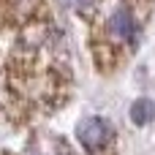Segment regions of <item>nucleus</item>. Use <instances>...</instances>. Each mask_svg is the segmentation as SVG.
I'll return each mask as SVG.
<instances>
[{
  "label": "nucleus",
  "mask_w": 155,
  "mask_h": 155,
  "mask_svg": "<svg viewBox=\"0 0 155 155\" xmlns=\"http://www.w3.org/2000/svg\"><path fill=\"white\" fill-rule=\"evenodd\" d=\"M76 139H79V144H82L84 150L98 153V150H104L106 142L112 139L109 123L101 120V117H87V120L79 123V128H76Z\"/></svg>",
  "instance_id": "nucleus-1"
},
{
  "label": "nucleus",
  "mask_w": 155,
  "mask_h": 155,
  "mask_svg": "<svg viewBox=\"0 0 155 155\" xmlns=\"http://www.w3.org/2000/svg\"><path fill=\"white\" fill-rule=\"evenodd\" d=\"M134 30H136V25H134L131 11L117 8V11L109 16V33H112L114 38H120V41H131V38H134Z\"/></svg>",
  "instance_id": "nucleus-2"
},
{
  "label": "nucleus",
  "mask_w": 155,
  "mask_h": 155,
  "mask_svg": "<svg viewBox=\"0 0 155 155\" xmlns=\"http://www.w3.org/2000/svg\"><path fill=\"white\" fill-rule=\"evenodd\" d=\"M74 3H76V5H82V8H87V5H93L95 0H74Z\"/></svg>",
  "instance_id": "nucleus-4"
},
{
  "label": "nucleus",
  "mask_w": 155,
  "mask_h": 155,
  "mask_svg": "<svg viewBox=\"0 0 155 155\" xmlns=\"http://www.w3.org/2000/svg\"><path fill=\"white\" fill-rule=\"evenodd\" d=\"M153 117H155V104L150 98L134 101V106H131V120H134V125H147Z\"/></svg>",
  "instance_id": "nucleus-3"
}]
</instances>
